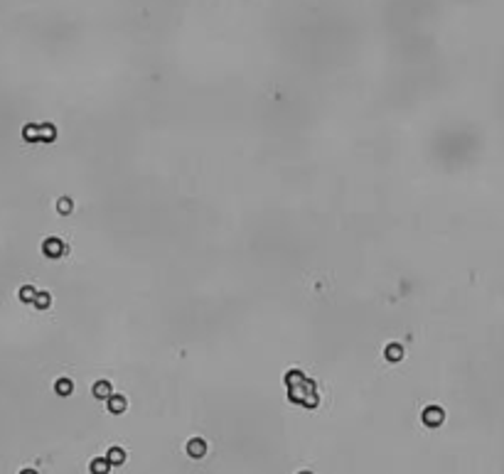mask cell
<instances>
[{
  "label": "cell",
  "mask_w": 504,
  "mask_h": 474,
  "mask_svg": "<svg viewBox=\"0 0 504 474\" xmlns=\"http://www.w3.org/2000/svg\"><path fill=\"white\" fill-rule=\"evenodd\" d=\"M286 383H288V396L295 403H302L305 408H315L318 406V396H315V383L307 381L302 371L290 369L286 374Z\"/></svg>",
  "instance_id": "6da1fadb"
},
{
  "label": "cell",
  "mask_w": 504,
  "mask_h": 474,
  "mask_svg": "<svg viewBox=\"0 0 504 474\" xmlns=\"http://www.w3.org/2000/svg\"><path fill=\"white\" fill-rule=\"evenodd\" d=\"M423 423L428 425V427H438V425H443V420H445V410L440 408V406H428L423 410Z\"/></svg>",
  "instance_id": "7a4b0ae2"
},
{
  "label": "cell",
  "mask_w": 504,
  "mask_h": 474,
  "mask_svg": "<svg viewBox=\"0 0 504 474\" xmlns=\"http://www.w3.org/2000/svg\"><path fill=\"white\" fill-rule=\"evenodd\" d=\"M64 244L59 241V239H54V236H50V239H45V244H42V253L47 256V258H62L64 256Z\"/></svg>",
  "instance_id": "3957f363"
},
{
  "label": "cell",
  "mask_w": 504,
  "mask_h": 474,
  "mask_svg": "<svg viewBox=\"0 0 504 474\" xmlns=\"http://www.w3.org/2000/svg\"><path fill=\"white\" fill-rule=\"evenodd\" d=\"M187 455L195 457V459L204 457V455H207V442H204L202 438H192V440L187 442Z\"/></svg>",
  "instance_id": "277c9868"
},
{
  "label": "cell",
  "mask_w": 504,
  "mask_h": 474,
  "mask_svg": "<svg viewBox=\"0 0 504 474\" xmlns=\"http://www.w3.org/2000/svg\"><path fill=\"white\" fill-rule=\"evenodd\" d=\"M91 391H94V398H99V401H108V398L113 396V386H111L108 381H103V378L96 381Z\"/></svg>",
  "instance_id": "5b68a950"
},
{
  "label": "cell",
  "mask_w": 504,
  "mask_h": 474,
  "mask_svg": "<svg viewBox=\"0 0 504 474\" xmlns=\"http://www.w3.org/2000/svg\"><path fill=\"white\" fill-rule=\"evenodd\" d=\"M126 406H128V401H126L123 396H118V393H113V396L108 398V410L116 413V415H121V413L126 410Z\"/></svg>",
  "instance_id": "8992f818"
},
{
  "label": "cell",
  "mask_w": 504,
  "mask_h": 474,
  "mask_svg": "<svg viewBox=\"0 0 504 474\" xmlns=\"http://www.w3.org/2000/svg\"><path fill=\"white\" fill-rule=\"evenodd\" d=\"M40 140L42 143H54L57 140V128L52 123H42L40 126Z\"/></svg>",
  "instance_id": "52a82bcc"
},
{
  "label": "cell",
  "mask_w": 504,
  "mask_h": 474,
  "mask_svg": "<svg viewBox=\"0 0 504 474\" xmlns=\"http://www.w3.org/2000/svg\"><path fill=\"white\" fill-rule=\"evenodd\" d=\"M106 459H108L111 467H113V464H123V462H126V452H123L121 447H111V450L106 452Z\"/></svg>",
  "instance_id": "ba28073f"
},
{
  "label": "cell",
  "mask_w": 504,
  "mask_h": 474,
  "mask_svg": "<svg viewBox=\"0 0 504 474\" xmlns=\"http://www.w3.org/2000/svg\"><path fill=\"white\" fill-rule=\"evenodd\" d=\"M54 391L59 393V396H71V391H74V381L71 378H59L57 383H54Z\"/></svg>",
  "instance_id": "9c48e42d"
},
{
  "label": "cell",
  "mask_w": 504,
  "mask_h": 474,
  "mask_svg": "<svg viewBox=\"0 0 504 474\" xmlns=\"http://www.w3.org/2000/svg\"><path fill=\"white\" fill-rule=\"evenodd\" d=\"M386 359H389V361H401L403 359V346L396 344V342L389 344V346H386Z\"/></svg>",
  "instance_id": "30bf717a"
},
{
  "label": "cell",
  "mask_w": 504,
  "mask_h": 474,
  "mask_svg": "<svg viewBox=\"0 0 504 474\" xmlns=\"http://www.w3.org/2000/svg\"><path fill=\"white\" fill-rule=\"evenodd\" d=\"M22 138H25L27 143H37V140H40V126L27 123V126L22 128Z\"/></svg>",
  "instance_id": "8fae6325"
},
{
  "label": "cell",
  "mask_w": 504,
  "mask_h": 474,
  "mask_svg": "<svg viewBox=\"0 0 504 474\" xmlns=\"http://www.w3.org/2000/svg\"><path fill=\"white\" fill-rule=\"evenodd\" d=\"M108 469H111V464H108V459H106V457H96V459H91V474H108Z\"/></svg>",
  "instance_id": "7c38bea8"
},
{
  "label": "cell",
  "mask_w": 504,
  "mask_h": 474,
  "mask_svg": "<svg viewBox=\"0 0 504 474\" xmlns=\"http://www.w3.org/2000/svg\"><path fill=\"white\" fill-rule=\"evenodd\" d=\"M50 302H52V297H50V293H45V290H37V295H34V310H47L50 307Z\"/></svg>",
  "instance_id": "4fadbf2b"
},
{
  "label": "cell",
  "mask_w": 504,
  "mask_h": 474,
  "mask_svg": "<svg viewBox=\"0 0 504 474\" xmlns=\"http://www.w3.org/2000/svg\"><path fill=\"white\" fill-rule=\"evenodd\" d=\"M71 209H74V202L69 199V196H62V199L57 202V212H59L62 216H67V214H71Z\"/></svg>",
  "instance_id": "5bb4252c"
},
{
  "label": "cell",
  "mask_w": 504,
  "mask_h": 474,
  "mask_svg": "<svg viewBox=\"0 0 504 474\" xmlns=\"http://www.w3.org/2000/svg\"><path fill=\"white\" fill-rule=\"evenodd\" d=\"M17 295H20V300H22V302H34V295H37V290H34L32 285H22Z\"/></svg>",
  "instance_id": "9a60e30c"
},
{
  "label": "cell",
  "mask_w": 504,
  "mask_h": 474,
  "mask_svg": "<svg viewBox=\"0 0 504 474\" xmlns=\"http://www.w3.org/2000/svg\"><path fill=\"white\" fill-rule=\"evenodd\" d=\"M20 474H37V472H34V469H22Z\"/></svg>",
  "instance_id": "2e32d148"
},
{
  "label": "cell",
  "mask_w": 504,
  "mask_h": 474,
  "mask_svg": "<svg viewBox=\"0 0 504 474\" xmlns=\"http://www.w3.org/2000/svg\"><path fill=\"white\" fill-rule=\"evenodd\" d=\"M300 474H313V472H300Z\"/></svg>",
  "instance_id": "e0dca14e"
}]
</instances>
